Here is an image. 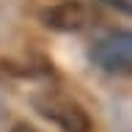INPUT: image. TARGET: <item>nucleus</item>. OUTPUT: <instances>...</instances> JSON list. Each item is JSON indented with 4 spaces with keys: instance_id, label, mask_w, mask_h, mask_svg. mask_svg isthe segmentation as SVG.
I'll return each instance as SVG.
<instances>
[{
    "instance_id": "1",
    "label": "nucleus",
    "mask_w": 132,
    "mask_h": 132,
    "mask_svg": "<svg viewBox=\"0 0 132 132\" xmlns=\"http://www.w3.org/2000/svg\"><path fill=\"white\" fill-rule=\"evenodd\" d=\"M33 105L44 118L58 124L63 132H91V118L82 110V105L61 91H44L33 96Z\"/></svg>"
},
{
    "instance_id": "2",
    "label": "nucleus",
    "mask_w": 132,
    "mask_h": 132,
    "mask_svg": "<svg viewBox=\"0 0 132 132\" xmlns=\"http://www.w3.org/2000/svg\"><path fill=\"white\" fill-rule=\"evenodd\" d=\"M91 58L99 69L113 74H127L132 66V36L129 30H113L102 36L91 50Z\"/></svg>"
},
{
    "instance_id": "3",
    "label": "nucleus",
    "mask_w": 132,
    "mask_h": 132,
    "mask_svg": "<svg viewBox=\"0 0 132 132\" xmlns=\"http://www.w3.org/2000/svg\"><path fill=\"white\" fill-rule=\"evenodd\" d=\"M41 22L52 28V30H63V33H72V30H82L88 25V8L77 3V0H63L58 6H50L41 11Z\"/></svg>"
},
{
    "instance_id": "4",
    "label": "nucleus",
    "mask_w": 132,
    "mask_h": 132,
    "mask_svg": "<svg viewBox=\"0 0 132 132\" xmlns=\"http://www.w3.org/2000/svg\"><path fill=\"white\" fill-rule=\"evenodd\" d=\"M11 132H39V129H33V127H28V124H16Z\"/></svg>"
}]
</instances>
